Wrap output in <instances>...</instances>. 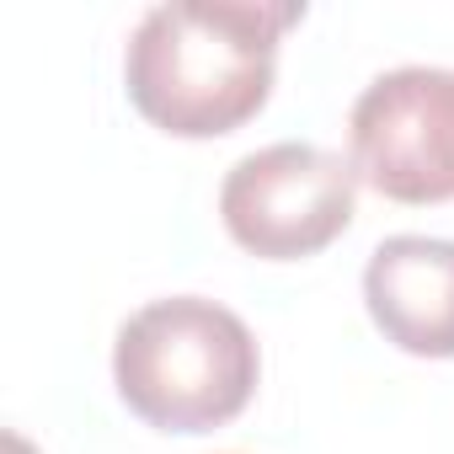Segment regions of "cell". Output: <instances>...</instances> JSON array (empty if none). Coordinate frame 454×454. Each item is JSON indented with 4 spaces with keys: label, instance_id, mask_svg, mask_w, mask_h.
Masks as SVG:
<instances>
[{
    "label": "cell",
    "instance_id": "obj_1",
    "mask_svg": "<svg viewBox=\"0 0 454 454\" xmlns=\"http://www.w3.org/2000/svg\"><path fill=\"white\" fill-rule=\"evenodd\" d=\"M294 0H166L129 38L123 81L139 118L176 139H214L262 113Z\"/></svg>",
    "mask_w": 454,
    "mask_h": 454
},
{
    "label": "cell",
    "instance_id": "obj_2",
    "mask_svg": "<svg viewBox=\"0 0 454 454\" xmlns=\"http://www.w3.org/2000/svg\"><path fill=\"white\" fill-rule=\"evenodd\" d=\"M262 353L252 326L203 294L139 305L113 342L123 406L160 433H214L236 422L257 390Z\"/></svg>",
    "mask_w": 454,
    "mask_h": 454
},
{
    "label": "cell",
    "instance_id": "obj_3",
    "mask_svg": "<svg viewBox=\"0 0 454 454\" xmlns=\"http://www.w3.org/2000/svg\"><path fill=\"white\" fill-rule=\"evenodd\" d=\"M358 208V171L348 155L305 139H278L241 155L219 182V219L231 241L268 262L326 252Z\"/></svg>",
    "mask_w": 454,
    "mask_h": 454
},
{
    "label": "cell",
    "instance_id": "obj_4",
    "mask_svg": "<svg viewBox=\"0 0 454 454\" xmlns=\"http://www.w3.org/2000/svg\"><path fill=\"white\" fill-rule=\"evenodd\" d=\"M348 160L390 203L454 198V70L401 65L374 75L348 113Z\"/></svg>",
    "mask_w": 454,
    "mask_h": 454
},
{
    "label": "cell",
    "instance_id": "obj_5",
    "mask_svg": "<svg viewBox=\"0 0 454 454\" xmlns=\"http://www.w3.org/2000/svg\"><path fill=\"white\" fill-rule=\"evenodd\" d=\"M364 305L411 358H454V241L390 236L369 252Z\"/></svg>",
    "mask_w": 454,
    "mask_h": 454
},
{
    "label": "cell",
    "instance_id": "obj_6",
    "mask_svg": "<svg viewBox=\"0 0 454 454\" xmlns=\"http://www.w3.org/2000/svg\"><path fill=\"white\" fill-rule=\"evenodd\" d=\"M6 449H12V454H38V449H33V443H27L22 433H12V438H6Z\"/></svg>",
    "mask_w": 454,
    "mask_h": 454
}]
</instances>
